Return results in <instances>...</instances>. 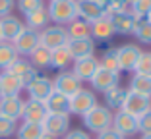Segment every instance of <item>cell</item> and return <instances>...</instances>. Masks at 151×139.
<instances>
[{
	"label": "cell",
	"mask_w": 151,
	"mask_h": 139,
	"mask_svg": "<svg viewBox=\"0 0 151 139\" xmlns=\"http://www.w3.org/2000/svg\"><path fill=\"white\" fill-rule=\"evenodd\" d=\"M89 83H91V87H93L95 91L105 93V91L120 85V73L118 72H109V70H105V68H99Z\"/></svg>",
	"instance_id": "obj_15"
},
{
	"label": "cell",
	"mask_w": 151,
	"mask_h": 139,
	"mask_svg": "<svg viewBox=\"0 0 151 139\" xmlns=\"http://www.w3.org/2000/svg\"><path fill=\"white\" fill-rule=\"evenodd\" d=\"M138 131L142 135L151 133V110H147L145 114H142L138 118Z\"/></svg>",
	"instance_id": "obj_38"
},
{
	"label": "cell",
	"mask_w": 151,
	"mask_h": 139,
	"mask_svg": "<svg viewBox=\"0 0 151 139\" xmlns=\"http://www.w3.org/2000/svg\"><path fill=\"white\" fill-rule=\"evenodd\" d=\"M142 48L138 45H122L116 48V62L120 72H134V66L138 62Z\"/></svg>",
	"instance_id": "obj_10"
},
{
	"label": "cell",
	"mask_w": 151,
	"mask_h": 139,
	"mask_svg": "<svg viewBox=\"0 0 151 139\" xmlns=\"http://www.w3.org/2000/svg\"><path fill=\"white\" fill-rule=\"evenodd\" d=\"M12 46L16 48L18 56H29L39 46V31H33L29 27H23L22 33L12 41Z\"/></svg>",
	"instance_id": "obj_7"
},
{
	"label": "cell",
	"mask_w": 151,
	"mask_h": 139,
	"mask_svg": "<svg viewBox=\"0 0 151 139\" xmlns=\"http://www.w3.org/2000/svg\"><path fill=\"white\" fill-rule=\"evenodd\" d=\"M107 16L111 18L114 33H118V35H134L136 25H138V21H139V19L130 12H114V14H107Z\"/></svg>",
	"instance_id": "obj_11"
},
{
	"label": "cell",
	"mask_w": 151,
	"mask_h": 139,
	"mask_svg": "<svg viewBox=\"0 0 151 139\" xmlns=\"http://www.w3.org/2000/svg\"><path fill=\"white\" fill-rule=\"evenodd\" d=\"M41 139H58V137H54V135H50V133H43Z\"/></svg>",
	"instance_id": "obj_42"
},
{
	"label": "cell",
	"mask_w": 151,
	"mask_h": 139,
	"mask_svg": "<svg viewBox=\"0 0 151 139\" xmlns=\"http://www.w3.org/2000/svg\"><path fill=\"white\" fill-rule=\"evenodd\" d=\"M41 126L45 133H50L54 137H64L70 131V114H47Z\"/></svg>",
	"instance_id": "obj_8"
},
{
	"label": "cell",
	"mask_w": 151,
	"mask_h": 139,
	"mask_svg": "<svg viewBox=\"0 0 151 139\" xmlns=\"http://www.w3.org/2000/svg\"><path fill=\"white\" fill-rule=\"evenodd\" d=\"M47 114L49 112H47V108H45V103L31 101V99L23 101V112H22L23 122H35V124H41Z\"/></svg>",
	"instance_id": "obj_20"
},
{
	"label": "cell",
	"mask_w": 151,
	"mask_h": 139,
	"mask_svg": "<svg viewBox=\"0 0 151 139\" xmlns=\"http://www.w3.org/2000/svg\"><path fill=\"white\" fill-rule=\"evenodd\" d=\"M112 114H114V112H112L111 108L97 104V106H93L87 114H83L81 120H83V126L87 128L89 131L101 133V131L112 128Z\"/></svg>",
	"instance_id": "obj_2"
},
{
	"label": "cell",
	"mask_w": 151,
	"mask_h": 139,
	"mask_svg": "<svg viewBox=\"0 0 151 139\" xmlns=\"http://www.w3.org/2000/svg\"><path fill=\"white\" fill-rule=\"evenodd\" d=\"M4 72H10V73H14V76H18L19 79H22L23 87H25L27 83H31V81L39 76V70H35V68L29 64V60L22 58V56H19V58L16 60L8 70H4Z\"/></svg>",
	"instance_id": "obj_18"
},
{
	"label": "cell",
	"mask_w": 151,
	"mask_h": 139,
	"mask_svg": "<svg viewBox=\"0 0 151 139\" xmlns=\"http://www.w3.org/2000/svg\"><path fill=\"white\" fill-rule=\"evenodd\" d=\"M49 19L54 25H68L78 18V2L76 0H50L47 6Z\"/></svg>",
	"instance_id": "obj_1"
},
{
	"label": "cell",
	"mask_w": 151,
	"mask_h": 139,
	"mask_svg": "<svg viewBox=\"0 0 151 139\" xmlns=\"http://www.w3.org/2000/svg\"><path fill=\"white\" fill-rule=\"evenodd\" d=\"M0 97H2V91H0Z\"/></svg>",
	"instance_id": "obj_45"
},
{
	"label": "cell",
	"mask_w": 151,
	"mask_h": 139,
	"mask_svg": "<svg viewBox=\"0 0 151 139\" xmlns=\"http://www.w3.org/2000/svg\"><path fill=\"white\" fill-rule=\"evenodd\" d=\"M134 73H138V76H151V52L149 50H145V52L142 50L138 62L134 66Z\"/></svg>",
	"instance_id": "obj_34"
},
{
	"label": "cell",
	"mask_w": 151,
	"mask_h": 139,
	"mask_svg": "<svg viewBox=\"0 0 151 139\" xmlns=\"http://www.w3.org/2000/svg\"><path fill=\"white\" fill-rule=\"evenodd\" d=\"M23 112V99L19 95H6L0 97V116H6L10 120L18 122Z\"/></svg>",
	"instance_id": "obj_16"
},
{
	"label": "cell",
	"mask_w": 151,
	"mask_h": 139,
	"mask_svg": "<svg viewBox=\"0 0 151 139\" xmlns=\"http://www.w3.org/2000/svg\"><path fill=\"white\" fill-rule=\"evenodd\" d=\"M136 39L143 45H151V21L149 19H139L138 25H136V31H134Z\"/></svg>",
	"instance_id": "obj_33"
},
{
	"label": "cell",
	"mask_w": 151,
	"mask_h": 139,
	"mask_svg": "<svg viewBox=\"0 0 151 139\" xmlns=\"http://www.w3.org/2000/svg\"><path fill=\"white\" fill-rule=\"evenodd\" d=\"M45 108L49 114H70V97L52 91L50 97L45 101Z\"/></svg>",
	"instance_id": "obj_21"
},
{
	"label": "cell",
	"mask_w": 151,
	"mask_h": 139,
	"mask_svg": "<svg viewBox=\"0 0 151 139\" xmlns=\"http://www.w3.org/2000/svg\"><path fill=\"white\" fill-rule=\"evenodd\" d=\"M66 33L68 39H87V37H91V25L83 19L76 18L72 23L66 25Z\"/></svg>",
	"instance_id": "obj_26"
},
{
	"label": "cell",
	"mask_w": 151,
	"mask_h": 139,
	"mask_svg": "<svg viewBox=\"0 0 151 139\" xmlns=\"http://www.w3.org/2000/svg\"><path fill=\"white\" fill-rule=\"evenodd\" d=\"M91 25V39L93 41H111L114 37V27L109 16H103L101 19L89 23Z\"/></svg>",
	"instance_id": "obj_22"
},
{
	"label": "cell",
	"mask_w": 151,
	"mask_h": 139,
	"mask_svg": "<svg viewBox=\"0 0 151 139\" xmlns=\"http://www.w3.org/2000/svg\"><path fill=\"white\" fill-rule=\"evenodd\" d=\"M49 21H50V19H49V12H47L45 6L25 16V27H29V29H33V31H41V29H45V27L49 25Z\"/></svg>",
	"instance_id": "obj_25"
},
{
	"label": "cell",
	"mask_w": 151,
	"mask_h": 139,
	"mask_svg": "<svg viewBox=\"0 0 151 139\" xmlns=\"http://www.w3.org/2000/svg\"><path fill=\"white\" fill-rule=\"evenodd\" d=\"M147 19H149V21H151V12H149V14H147Z\"/></svg>",
	"instance_id": "obj_44"
},
{
	"label": "cell",
	"mask_w": 151,
	"mask_h": 139,
	"mask_svg": "<svg viewBox=\"0 0 151 139\" xmlns=\"http://www.w3.org/2000/svg\"><path fill=\"white\" fill-rule=\"evenodd\" d=\"M120 110L132 114L134 118H139L142 114H145L147 110H151V97L134 93V91H126V99H124V103H122V108H120Z\"/></svg>",
	"instance_id": "obj_5"
},
{
	"label": "cell",
	"mask_w": 151,
	"mask_h": 139,
	"mask_svg": "<svg viewBox=\"0 0 151 139\" xmlns=\"http://www.w3.org/2000/svg\"><path fill=\"white\" fill-rule=\"evenodd\" d=\"M16 6H18V10L23 14V16H27V14L43 8L45 4H43V0H16Z\"/></svg>",
	"instance_id": "obj_36"
},
{
	"label": "cell",
	"mask_w": 151,
	"mask_h": 139,
	"mask_svg": "<svg viewBox=\"0 0 151 139\" xmlns=\"http://www.w3.org/2000/svg\"><path fill=\"white\" fill-rule=\"evenodd\" d=\"M18 52L16 48L12 46V43H4V41H0V70L4 72L12 66L16 60H18Z\"/></svg>",
	"instance_id": "obj_31"
},
{
	"label": "cell",
	"mask_w": 151,
	"mask_h": 139,
	"mask_svg": "<svg viewBox=\"0 0 151 139\" xmlns=\"http://www.w3.org/2000/svg\"><path fill=\"white\" fill-rule=\"evenodd\" d=\"M99 68H105L109 72H118V62H116V48H107L101 54V60H99Z\"/></svg>",
	"instance_id": "obj_32"
},
{
	"label": "cell",
	"mask_w": 151,
	"mask_h": 139,
	"mask_svg": "<svg viewBox=\"0 0 151 139\" xmlns=\"http://www.w3.org/2000/svg\"><path fill=\"white\" fill-rule=\"evenodd\" d=\"M25 89L18 76H14L10 72H2L0 73V91H2V97L6 95H19Z\"/></svg>",
	"instance_id": "obj_23"
},
{
	"label": "cell",
	"mask_w": 151,
	"mask_h": 139,
	"mask_svg": "<svg viewBox=\"0 0 151 139\" xmlns=\"http://www.w3.org/2000/svg\"><path fill=\"white\" fill-rule=\"evenodd\" d=\"M64 139H91V137H89V133H85L83 130H70L64 135Z\"/></svg>",
	"instance_id": "obj_41"
},
{
	"label": "cell",
	"mask_w": 151,
	"mask_h": 139,
	"mask_svg": "<svg viewBox=\"0 0 151 139\" xmlns=\"http://www.w3.org/2000/svg\"><path fill=\"white\" fill-rule=\"evenodd\" d=\"M18 126H16V122L10 120L6 116H0V139H6V137H12L16 133Z\"/></svg>",
	"instance_id": "obj_37"
},
{
	"label": "cell",
	"mask_w": 151,
	"mask_h": 139,
	"mask_svg": "<svg viewBox=\"0 0 151 139\" xmlns=\"http://www.w3.org/2000/svg\"><path fill=\"white\" fill-rule=\"evenodd\" d=\"M126 91L128 89H122L120 85L105 91V106L111 108V110H120V108H122V103H124V99H126Z\"/></svg>",
	"instance_id": "obj_27"
},
{
	"label": "cell",
	"mask_w": 151,
	"mask_h": 139,
	"mask_svg": "<svg viewBox=\"0 0 151 139\" xmlns=\"http://www.w3.org/2000/svg\"><path fill=\"white\" fill-rule=\"evenodd\" d=\"M0 41H2V39H0Z\"/></svg>",
	"instance_id": "obj_46"
},
{
	"label": "cell",
	"mask_w": 151,
	"mask_h": 139,
	"mask_svg": "<svg viewBox=\"0 0 151 139\" xmlns=\"http://www.w3.org/2000/svg\"><path fill=\"white\" fill-rule=\"evenodd\" d=\"M112 130L118 131L122 137H130V135L138 133V118H134L132 114L124 112V110H116L112 114Z\"/></svg>",
	"instance_id": "obj_13"
},
{
	"label": "cell",
	"mask_w": 151,
	"mask_h": 139,
	"mask_svg": "<svg viewBox=\"0 0 151 139\" xmlns=\"http://www.w3.org/2000/svg\"><path fill=\"white\" fill-rule=\"evenodd\" d=\"M66 46L74 60H80V58L95 54V41L91 37H87V39H68Z\"/></svg>",
	"instance_id": "obj_19"
},
{
	"label": "cell",
	"mask_w": 151,
	"mask_h": 139,
	"mask_svg": "<svg viewBox=\"0 0 151 139\" xmlns=\"http://www.w3.org/2000/svg\"><path fill=\"white\" fill-rule=\"evenodd\" d=\"M52 87L58 93L66 95V97H72V95H76L80 89H83V83L72 73V70H62L52 79Z\"/></svg>",
	"instance_id": "obj_6"
},
{
	"label": "cell",
	"mask_w": 151,
	"mask_h": 139,
	"mask_svg": "<svg viewBox=\"0 0 151 139\" xmlns=\"http://www.w3.org/2000/svg\"><path fill=\"white\" fill-rule=\"evenodd\" d=\"M72 62H74V58H72V54H70V50H68L66 45L50 50V68L62 72V70H66Z\"/></svg>",
	"instance_id": "obj_24"
},
{
	"label": "cell",
	"mask_w": 151,
	"mask_h": 139,
	"mask_svg": "<svg viewBox=\"0 0 151 139\" xmlns=\"http://www.w3.org/2000/svg\"><path fill=\"white\" fill-rule=\"evenodd\" d=\"M23 21L16 16H6V18H0V39L4 41V43H12L16 37L22 33L23 29Z\"/></svg>",
	"instance_id": "obj_17"
},
{
	"label": "cell",
	"mask_w": 151,
	"mask_h": 139,
	"mask_svg": "<svg viewBox=\"0 0 151 139\" xmlns=\"http://www.w3.org/2000/svg\"><path fill=\"white\" fill-rule=\"evenodd\" d=\"M43 133V126L35 124V122H22V126H18V130H16L18 139H41Z\"/></svg>",
	"instance_id": "obj_29"
},
{
	"label": "cell",
	"mask_w": 151,
	"mask_h": 139,
	"mask_svg": "<svg viewBox=\"0 0 151 139\" xmlns=\"http://www.w3.org/2000/svg\"><path fill=\"white\" fill-rule=\"evenodd\" d=\"M142 139H151V133H147V135H142Z\"/></svg>",
	"instance_id": "obj_43"
},
{
	"label": "cell",
	"mask_w": 151,
	"mask_h": 139,
	"mask_svg": "<svg viewBox=\"0 0 151 139\" xmlns=\"http://www.w3.org/2000/svg\"><path fill=\"white\" fill-rule=\"evenodd\" d=\"M97 139H126V137H122L118 131H114L112 128H109V130H105V131H101V133H97Z\"/></svg>",
	"instance_id": "obj_40"
},
{
	"label": "cell",
	"mask_w": 151,
	"mask_h": 139,
	"mask_svg": "<svg viewBox=\"0 0 151 139\" xmlns=\"http://www.w3.org/2000/svg\"><path fill=\"white\" fill-rule=\"evenodd\" d=\"M29 64H31L35 70H45V68H50V50L45 48V46H37L29 56Z\"/></svg>",
	"instance_id": "obj_28"
},
{
	"label": "cell",
	"mask_w": 151,
	"mask_h": 139,
	"mask_svg": "<svg viewBox=\"0 0 151 139\" xmlns=\"http://www.w3.org/2000/svg\"><path fill=\"white\" fill-rule=\"evenodd\" d=\"M76 2H78V18L87 23H93L103 16H107L101 0H76Z\"/></svg>",
	"instance_id": "obj_12"
},
{
	"label": "cell",
	"mask_w": 151,
	"mask_h": 139,
	"mask_svg": "<svg viewBox=\"0 0 151 139\" xmlns=\"http://www.w3.org/2000/svg\"><path fill=\"white\" fill-rule=\"evenodd\" d=\"M25 91L29 95L31 101H39V103H45V101L50 97V93L54 91L52 87V79L47 76H37L31 83L25 85Z\"/></svg>",
	"instance_id": "obj_9"
},
{
	"label": "cell",
	"mask_w": 151,
	"mask_h": 139,
	"mask_svg": "<svg viewBox=\"0 0 151 139\" xmlns=\"http://www.w3.org/2000/svg\"><path fill=\"white\" fill-rule=\"evenodd\" d=\"M130 10L138 19H145L151 12V0H130Z\"/></svg>",
	"instance_id": "obj_35"
},
{
	"label": "cell",
	"mask_w": 151,
	"mask_h": 139,
	"mask_svg": "<svg viewBox=\"0 0 151 139\" xmlns=\"http://www.w3.org/2000/svg\"><path fill=\"white\" fill-rule=\"evenodd\" d=\"M128 91L151 97V76H138V73H134L130 77V89Z\"/></svg>",
	"instance_id": "obj_30"
},
{
	"label": "cell",
	"mask_w": 151,
	"mask_h": 139,
	"mask_svg": "<svg viewBox=\"0 0 151 139\" xmlns=\"http://www.w3.org/2000/svg\"><path fill=\"white\" fill-rule=\"evenodd\" d=\"M68 43L66 27L62 25H47L39 31V45L49 50H54L58 46H64Z\"/></svg>",
	"instance_id": "obj_3"
},
{
	"label": "cell",
	"mask_w": 151,
	"mask_h": 139,
	"mask_svg": "<svg viewBox=\"0 0 151 139\" xmlns=\"http://www.w3.org/2000/svg\"><path fill=\"white\" fill-rule=\"evenodd\" d=\"M16 6V0H0V18H6L10 16Z\"/></svg>",
	"instance_id": "obj_39"
},
{
	"label": "cell",
	"mask_w": 151,
	"mask_h": 139,
	"mask_svg": "<svg viewBox=\"0 0 151 139\" xmlns=\"http://www.w3.org/2000/svg\"><path fill=\"white\" fill-rule=\"evenodd\" d=\"M97 95L91 89H80L76 95L70 97V114H78V116H83L87 114L93 106H97Z\"/></svg>",
	"instance_id": "obj_4"
},
{
	"label": "cell",
	"mask_w": 151,
	"mask_h": 139,
	"mask_svg": "<svg viewBox=\"0 0 151 139\" xmlns=\"http://www.w3.org/2000/svg\"><path fill=\"white\" fill-rule=\"evenodd\" d=\"M99 70V58L95 56H85V58L74 60L72 62V73L83 83V81H91L95 72Z\"/></svg>",
	"instance_id": "obj_14"
}]
</instances>
